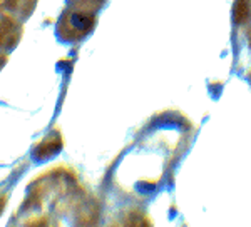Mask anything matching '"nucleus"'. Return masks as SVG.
Segmentation results:
<instances>
[{
	"mask_svg": "<svg viewBox=\"0 0 251 227\" xmlns=\"http://www.w3.org/2000/svg\"><path fill=\"white\" fill-rule=\"evenodd\" d=\"M248 40H250V47H251V30H250V34H248Z\"/></svg>",
	"mask_w": 251,
	"mask_h": 227,
	"instance_id": "39448f33",
	"label": "nucleus"
},
{
	"mask_svg": "<svg viewBox=\"0 0 251 227\" xmlns=\"http://www.w3.org/2000/svg\"><path fill=\"white\" fill-rule=\"evenodd\" d=\"M60 147H62V139H60V136L59 134H52V136H49L44 142L35 145L34 157H37V159H47V157L54 156L55 152H59Z\"/></svg>",
	"mask_w": 251,
	"mask_h": 227,
	"instance_id": "f03ea898",
	"label": "nucleus"
},
{
	"mask_svg": "<svg viewBox=\"0 0 251 227\" xmlns=\"http://www.w3.org/2000/svg\"><path fill=\"white\" fill-rule=\"evenodd\" d=\"M250 0H236L233 7V19L236 23H245L250 17Z\"/></svg>",
	"mask_w": 251,
	"mask_h": 227,
	"instance_id": "7ed1b4c3",
	"label": "nucleus"
},
{
	"mask_svg": "<svg viewBox=\"0 0 251 227\" xmlns=\"http://www.w3.org/2000/svg\"><path fill=\"white\" fill-rule=\"evenodd\" d=\"M96 22L94 12L77 9L74 12H67L60 19L59 35L66 40H79L92 30Z\"/></svg>",
	"mask_w": 251,
	"mask_h": 227,
	"instance_id": "f257e3e1",
	"label": "nucleus"
},
{
	"mask_svg": "<svg viewBox=\"0 0 251 227\" xmlns=\"http://www.w3.org/2000/svg\"><path fill=\"white\" fill-rule=\"evenodd\" d=\"M0 7H7V9H14L15 7V0H0Z\"/></svg>",
	"mask_w": 251,
	"mask_h": 227,
	"instance_id": "20e7f679",
	"label": "nucleus"
}]
</instances>
